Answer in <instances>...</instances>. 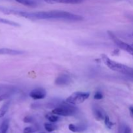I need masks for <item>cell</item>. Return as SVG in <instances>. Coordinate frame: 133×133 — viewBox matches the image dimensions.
Segmentation results:
<instances>
[{
  "instance_id": "6da1fadb",
  "label": "cell",
  "mask_w": 133,
  "mask_h": 133,
  "mask_svg": "<svg viewBox=\"0 0 133 133\" xmlns=\"http://www.w3.org/2000/svg\"><path fill=\"white\" fill-rule=\"evenodd\" d=\"M0 12L5 14H13L32 20L40 19H58L70 22L82 21L84 18L79 14H75L70 12L63 10H49V11L25 12L10 9L6 6H0Z\"/></svg>"
},
{
  "instance_id": "7a4b0ae2",
  "label": "cell",
  "mask_w": 133,
  "mask_h": 133,
  "mask_svg": "<svg viewBox=\"0 0 133 133\" xmlns=\"http://www.w3.org/2000/svg\"><path fill=\"white\" fill-rule=\"evenodd\" d=\"M101 59L103 63L112 71H117L133 78V68L112 61L105 54H101Z\"/></svg>"
},
{
  "instance_id": "3957f363",
  "label": "cell",
  "mask_w": 133,
  "mask_h": 133,
  "mask_svg": "<svg viewBox=\"0 0 133 133\" xmlns=\"http://www.w3.org/2000/svg\"><path fill=\"white\" fill-rule=\"evenodd\" d=\"M77 112V109L67 102H62L58 104L52 110V113L61 116H71Z\"/></svg>"
},
{
  "instance_id": "277c9868",
  "label": "cell",
  "mask_w": 133,
  "mask_h": 133,
  "mask_svg": "<svg viewBox=\"0 0 133 133\" xmlns=\"http://www.w3.org/2000/svg\"><path fill=\"white\" fill-rule=\"evenodd\" d=\"M90 97V93L88 92H76L70 95L66 99V102L73 105H79L88 99Z\"/></svg>"
},
{
  "instance_id": "5b68a950",
  "label": "cell",
  "mask_w": 133,
  "mask_h": 133,
  "mask_svg": "<svg viewBox=\"0 0 133 133\" xmlns=\"http://www.w3.org/2000/svg\"><path fill=\"white\" fill-rule=\"evenodd\" d=\"M108 34H109L110 38H111L112 40V41L114 42V44H115L118 48L123 49V50L125 51L126 52H127V53H129V54H131L133 57V46L130 45L129 44H127V43L124 42L123 41L121 40L120 39L118 38L112 32H111V31H108Z\"/></svg>"
},
{
  "instance_id": "8992f818",
  "label": "cell",
  "mask_w": 133,
  "mask_h": 133,
  "mask_svg": "<svg viewBox=\"0 0 133 133\" xmlns=\"http://www.w3.org/2000/svg\"><path fill=\"white\" fill-rule=\"evenodd\" d=\"M30 97L35 100L43 99L47 96V92L43 88H36L32 90L29 94Z\"/></svg>"
},
{
  "instance_id": "52a82bcc",
  "label": "cell",
  "mask_w": 133,
  "mask_h": 133,
  "mask_svg": "<svg viewBox=\"0 0 133 133\" xmlns=\"http://www.w3.org/2000/svg\"><path fill=\"white\" fill-rule=\"evenodd\" d=\"M71 82V79L69 75L66 74H61L56 78L55 83L59 87H64L68 85Z\"/></svg>"
},
{
  "instance_id": "ba28073f",
  "label": "cell",
  "mask_w": 133,
  "mask_h": 133,
  "mask_svg": "<svg viewBox=\"0 0 133 133\" xmlns=\"http://www.w3.org/2000/svg\"><path fill=\"white\" fill-rule=\"evenodd\" d=\"M92 111H93L94 116L96 120L102 121L105 119L107 114L103 109H101L99 106L97 105H94L92 107Z\"/></svg>"
},
{
  "instance_id": "9c48e42d",
  "label": "cell",
  "mask_w": 133,
  "mask_h": 133,
  "mask_svg": "<svg viewBox=\"0 0 133 133\" xmlns=\"http://www.w3.org/2000/svg\"><path fill=\"white\" fill-rule=\"evenodd\" d=\"M49 4L64 3V4H79L83 3L84 0H43Z\"/></svg>"
},
{
  "instance_id": "30bf717a",
  "label": "cell",
  "mask_w": 133,
  "mask_h": 133,
  "mask_svg": "<svg viewBox=\"0 0 133 133\" xmlns=\"http://www.w3.org/2000/svg\"><path fill=\"white\" fill-rule=\"evenodd\" d=\"M23 51L16 49H9V48H0V55H19L23 54Z\"/></svg>"
},
{
  "instance_id": "8fae6325",
  "label": "cell",
  "mask_w": 133,
  "mask_h": 133,
  "mask_svg": "<svg viewBox=\"0 0 133 133\" xmlns=\"http://www.w3.org/2000/svg\"><path fill=\"white\" fill-rule=\"evenodd\" d=\"M15 1L29 7H36L38 5L37 1L35 0H15Z\"/></svg>"
},
{
  "instance_id": "7c38bea8",
  "label": "cell",
  "mask_w": 133,
  "mask_h": 133,
  "mask_svg": "<svg viewBox=\"0 0 133 133\" xmlns=\"http://www.w3.org/2000/svg\"><path fill=\"white\" fill-rule=\"evenodd\" d=\"M68 129L70 131L73 132H82L86 129V127L83 125H77L70 124L68 126Z\"/></svg>"
},
{
  "instance_id": "4fadbf2b",
  "label": "cell",
  "mask_w": 133,
  "mask_h": 133,
  "mask_svg": "<svg viewBox=\"0 0 133 133\" xmlns=\"http://www.w3.org/2000/svg\"><path fill=\"white\" fill-rule=\"evenodd\" d=\"M0 23H3V24L9 25L12 26V27H19L21 26L20 24L17 23V22H13V21L9 20V19H5V18H0Z\"/></svg>"
},
{
  "instance_id": "5bb4252c",
  "label": "cell",
  "mask_w": 133,
  "mask_h": 133,
  "mask_svg": "<svg viewBox=\"0 0 133 133\" xmlns=\"http://www.w3.org/2000/svg\"><path fill=\"white\" fill-rule=\"evenodd\" d=\"M10 102L8 101V102L5 103L1 107V108H0V118H3L6 114V113L7 112L8 110L9 109V107H10Z\"/></svg>"
},
{
  "instance_id": "9a60e30c",
  "label": "cell",
  "mask_w": 133,
  "mask_h": 133,
  "mask_svg": "<svg viewBox=\"0 0 133 133\" xmlns=\"http://www.w3.org/2000/svg\"><path fill=\"white\" fill-rule=\"evenodd\" d=\"M9 127V120L5 119L0 125V133H6Z\"/></svg>"
},
{
  "instance_id": "2e32d148",
  "label": "cell",
  "mask_w": 133,
  "mask_h": 133,
  "mask_svg": "<svg viewBox=\"0 0 133 133\" xmlns=\"http://www.w3.org/2000/svg\"><path fill=\"white\" fill-rule=\"evenodd\" d=\"M45 118L51 123H55V122H57L60 119L59 116L58 115H56V114H53V113H51V114L49 113V114H46Z\"/></svg>"
},
{
  "instance_id": "e0dca14e",
  "label": "cell",
  "mask_w": 133,
  "mask_h": 133,
  "mask_svg": "<svg viewBox=\"0 0 133 133\" xmlns=\"http://www.w3.org/2000/svg\"><path fill=\"white\" fill-rule=\"evenodd\" d=\"M44 127H45V129L48 131V132H52L53 131H55L57 129V125H55L53 123H46L44 124Z\"/></svg>"
},
{
  "instance_id": "ac0fdd59",
  "label": "cell",
  "mask_w": 133,
  "mask_h": 133,
  "mask_svg": "<svg viewBox=\"0 0 133 133\" xmlns=\"http://www.w3.org/2000/svg\"><path fill=\"white\" fill-rule=\"evenodd\" d=\"M12 93V90L11 91H6L5 93L2 94L1 95H0V101H5V100L7 99L11 96Z\"/></svg>"
},
{
  "instance_id": "d6986e66",
  "label": "cell",
  "mask_w": 133,
  "mask_h": 133,
  "mask_svg": "<svg viewBox=\"0 0 133 133\" xmlns=\"http://www.w3.org/2000/svg\"><path fill=\"white\" fill-rule=\"evenodd\" d=\"M104 122H105V125L107 126V127L108 129H112V128L113 126L114 125V123H113L112 122H111L110 119V118H109V117L107 115L106 116V117H105V119H104Z\"/></svg>"
},
{
  "instance_id": "ffe728a7",
  "label": "cell",
  "mask_w": 133,
  "mask_h": 133,
  "mask_svg": "<svg viewBox=\"0 0 133 133\" xmlns=\"http://www.w3.org/2000/svg\"><path fill=\"white\" fill-rule=\"evenodd\" d=\"M37 131L36 127L33 126H30V127H27L23 129V133H33L35 131Z\"/></svg>"
},
{
  "instance_id": "44dd1931",
  "label": "cell",
  "mask_w": 133,
  "mask_h": 133,
  "mask_svg": "<svg viewBox=\"0 0 133 133\" xmlns=\"http://www.w3.org/2000/svg\"><path fill=\"white\" fill-rule=\"evenodd\" d=\"M103 94L101 91H97L94 95V99L96 100H100L103 98Z\"/></svg>"
},
{
  "instance_id": "7402d4cb",
  "label": "cell",
  "mask_w": 133,
  "mask_h": 133,
  "mask_svg": "<svg viewBox=\"0 0 133 133\" xmlns=\"http://www.w3.org/2000/svg\"><path fill=\"white\" fill-rule=\"evenodd\" d=\"M23 122H25V123H32L33 122V118H32L31 116H27L25 117L24 119H23Z\"/></svg>"
},
{
  "instance_id": "603a6c76",
  "label": "cell",
  "mask_w": 133,
  "mask_h": 133,
  "mask_svg": "<svg viewBox=\"0 0 133 133\" xmlns=\"http://www.w3.org/2000/svg\"><path fill=\"white\" fill-rule=\"evenodd\" d=\"M124 133H132V130L129 127H126L125 129Z\"/></svg>"
},
{
  "instance_id": "cb8c5ba5",
  "label": "cell",
  "mask_w": 133,
  "mask_h": 133,
  "mask_svg": "<svg viewBox=\"0 0 133 133\" xmlns=\"http://www.w3.org/2000/svg\"><path fill=\"white\" fill-rule=\"evenodd\" d=\"M129 111H130V112H131V115H132L133 116V106L130 107H129Z\"/></svg>"
},
{
  "instance_id": "d4e9b609",
  "label": "cell",
  "mask_w": 133,
  "mask_h": 133,
  "mask_svg": "<svg viewBox=\"0 0 133 133\" xmlns=\"http://www.w3.org/2000/svg\"></svg>"
}]
</instances>
